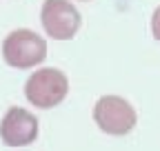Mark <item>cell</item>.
<instances>
[{"mask_svg":"<svg viewBox=\"0 0 160 151\" xmlns=\"http://www.w3.org/2000/svg\"><path fill=\"white\" fill-rule=\"evenodd\" d=\"M2 58L13 69H31L47 58V42L31 29H16L2 42Z\"/></svg>","mask_w":160,"mask_h":151,"instance_id":"cell-1","label":"cell"},{"mask_svg":"<svg viewBox=\"0 0 160 151\" xmlns=\"http://www.w3.org/2000/svg\"><path fill=\"white\" fill-rule=\"evenodd\" d=\"M69 93V80L60 69H40L29 76L25 85L27 100L38 109L58 107Z\"/></svg>","mask_w":160,"mask_h":151,"instance_id":"cell-2","label":"cell"},{"mask_svg":"<svg viewBox=\"0 0 160 151\" xmlns=\"http://www.w3.org/2000/svg\"><path fill=\"white\" fill-rule=\"evenodd\" d=\"M93 120L105 134L125 136L136 124V111L120 96H102L93 107Z\"/></svg>","mask_w":160,"mask_h":151,"instance_id":"cell-3","label":"cell"},{"mask_svg":"<svg viewBox=\"0 0 160 151\" xmlns=\"http://www.w3.org/2000/svg\"><path fill=\"white\" fill-rule=\"evenodd\" d=\"M40 20L53 40H71L80 29V13L69 0H45Z\"/></svg>","mask_w":160,"mask_h":151,"instance_id":"cell-4","label":"cell"},{"mask_svg":"<svg viewBox=\"0 0 160 151\" xmlns=\"http://www.w3.org/2000/svg\"><path fill=\"white\" fill-rule=\"evenodd\" d=\"M0 138L7 147H25L38 138V120L22 107H11L0 122Z\"/></svg>","mask_w":160,"mask_h":151,"instance_id":"cell-5","label":"cell"},{"mask_svg":"<svg viewBox=\"0 0 160 151\" xmlns=\"http://www.w3.org/2000/svg\"><path fill=\"white\" fill-rule=\"evenodd\" d=\"M151 31H153V38L160 40V7L153 11V18H151Z\"/></svg>","mask_w":160,"mask_h":151,"instance_id":"cell-6","label":"cell"}]
</instances>
